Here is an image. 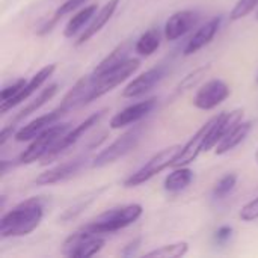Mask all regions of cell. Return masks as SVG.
<instances>
[{
	"label": "cell",
	"instance_id": "cell-21",
	"mask_svg": "<svg viewBox=\"0 0 258 258\" xmlns=\"http://www.w3.org/2000/svg\"><path fill=\"white\" fill-rule=\"evenodd\" d=\"M95 14H97V5H89V6L80 8V11H77L65 24L63 36L73 38L77 32H80L83 27H86L91 23V20L94 18Z\"/></svg>",
	"mask_w": 258,
	"mask_h": 258
},
{
	"label": "cell",
	"instance_id": "cell-2",
	"mask_svg": "<svg viewBox=\"0 0 258 258\" xmlns=\"http://www.w3.org/2000/svg\"><path fill=\"white\" fill-rule=\"evenodd\" d=\"M142 213H144V209L141 204L119 206V207L106 210L104 213L98 215L94 221L86 224L83 228L88 230L89 233H94L98 236L116 233V231L135 224L142 216Z\"/></svg>",
	"mask_w": 258,
	"mask_h": 258
},
{
	"label": "cell",
	"instance_id": "cell-28",
	"mask_svg": "<svg viewBox=\"0 0 258 258\" xmlns=\"http://www.w3.org/2000/svg\"><path fill=\"white\" fill-rule=\"evenodd\" d=\"M104 190V187H101L100 190H94V192H91V194H88L85 198H82V200H79L76 204H73L70 209H67L65 210V213L60 216V221H63V222H67V221H71V219H76L80 213H83V210L94 201V200H97L98 198V195L101 194Z\"/></svg>",
	"mask_w": 258,
	"mask_h": 258
},
{
	"label": "cell",
	"instance_id": "cell-1",
	"mask_svg": "<svg viewBox=\"0 0 258 258\" xmlns=\"http://www.w3.org/2000/svg\"><path fill=\"white\" fill-rule=\"evenodd\" d=\"M45 212V200L41 197H32L12 210L5 213L0 219V237H23L35 231Z\"/></svg>",
	"mask_w": 258,
	"mask_h": 258
},
{
	"label": "cell",
	"instance_id": "cell-33",
	"mask_svg": "<svg viewBox=\"0 0 258 258\" xmlns=\"http://www.w3.org/2000/svg\"><path fill=\"white\" fill-rule=\"evenodd\" d=\"M24 85H26V80H24V79H18V80L14 82L12 85L3 88V89H2V94H0V104H3V103L9 101L12 97H15Z\"/></svg>",
	"mask_w": 258,
	"mask_h": 258
},
{
	"label": "cell",
	"instance_id": "cell-5",
	"mask_svg": "<svg viewBox=\"0 0 258 258\" xmlns=\"http://www.w3.org/2000/svg\"><path fill=\"white\" fill-rule=\"evenodd\" d=\"M181 148H183L181 145H171V147L159 151L141 169H138L136 172H133L124 181V186L125 187L141 186V184L147 183L148 180H151L153 177H156L157 174H160L162 171H165L166 168L172 166V163H174L175 157L178 156V153L181 151Z\"/></svg>",
	"mask_w": 258,
	"mask_h": 258
},
{
	"label": "cell",
	"instance_id": "cell-22",
	"mask_svg": "<svg viewBox=\"0 0 258 258\" xmlns=\"http://www.w3.org/2000/svg\"><path fill=\"white\" fill-rule=\"evenodd\" d=\"M194 180V171L187 166H178L165 178V190L177 194L184 190Z\"/></svg>",
	"mask_w": 258,
	"mask_h": 258
},
{
	"label": "cell",
	"instance_id": "cell-27",
	"mask_svg": "<svg viewBox=\"0 0 258 258\" xmlns=\"http://www.w3.org/2000/svg\"><path fill=\"white\" fill-rule=\"evenodd\" d=\"M189 251L187 242H177L171 245H163L160 248H156L145 254V257H157V258H178L186 255Z\"/></svg>",
	"mask_w": 258,
	"mask_h": 258
},
{
	"label": "cell",
	"instance_id": "cell-38",
	"mask_svg": "<svg viewBox=\"0 0 258 258\" xmlns=\"http://www.w3.org/2000/svg\"><path fill=\"white\" fill-rule=\"evenodd\" d=\"M255 18H257V20H258V9H257V14H255Z\"/></svg>",
	"mask_w": 258,
	"mask_h": 258
},
{
	"label": "cell",
	"instance_id": "cell-18",
	"mask_svg": "<svg viewBox=\"0 0 258 258\" xmlns=\"http://www.w3.org/2000/svg\"><path fill=\"white\" fill-rule=\"evenodd\" d=\"M222 24V17H215L210 21H207L204 26H201L187 41V44L183 48V54L184 56H190L195 54L197 51H200L203 47H206L207 44L212 42V39L216 36L219 27Z\"/></svg>",
	"mask_w": 258,
	"mask_h": 258
},
{
	"label": "cell",
	"instance_id": "cell-11",
	"mask_svg": "<svg viewBox=\"0 0 258 258\" xmlns=\"http://www.w3.org/2000/svg\"><path fill=\"white\" fill-rule=\"evenodd\" d=\"M242 119H243L242 109H234L231 112H222V113L216 115L215 124H213V127L209 133V138L206 141L204 151L207 153L212 148H215L219 141H222L239 122H242Z\"/></svg>",
	"mask_w": 258,
	"mask_h": 258
},
{
	"label": "cell",
	"instance_id": "cell-12",
	"mask_svg": "<svg viewBox=\"0 0 258 258\" xmlns=\"http://www.w3.org/2000/svg\"><path fill=\"white\" fill-rule=\"evenodd\" d=\"M200 15L195 11L183 9L178 12H174L165 23L163 35L166 41H175L186 35L189 30H192L198 24Z\"/></svg>",
	"mask_w": 258,
	"mask_h": 258
},
{
	"label": "cell",
	"instance_id": "cell-15",
	"mask_svg": "<svg viewBox=\"0 0 258 258\" xmlns=\"http://www.w3.org/2000/svg\"><path fill=\"white\" fill-rule=\"evenodd\" d=\"M165 73H166V67H154V68L139 74L122 89V97L124 98H136V97L147 94L165 77Z\"/></svg>",
	"mask_w": 258,
	"mask_h": 258
},
{
	"label": "cell",
	"instance_id": "cell-32",
	"mask_svg": "<svg viewBox=\"0 0 258 258\" xmlns=\"http://www.w3.org/2000/svg\"><path fill=\"white\" fill-rule=\"evenodd\" d=\"M240 219L245 221V222H252V221H257L258 219V197L254 198L252 201L246 203L242 210H240Z\"/></svg>",
	"mask_w": 258,
	"mask_h": 258
},
{
	"label": "cell",
	"instance_id": "cell-34",
	"mask_svg": "<svg viewBox=\"0 0 258 258\" xmlns=\"http://www.w3.org/2000/svg\"><path fill=\"white\" fill-rule=\"evenodd\" d=\"M141 242H142L141 237L133 239L132 242H128V243L122 248L121 255H122V257H133V255H136V252H138V249H139V246H141Z\"/></svg>",
	"mask_w": 258,
	"mask_h": 258
},
{
	"label": "cell",
	"instance_id": "cell-30",
	"mask_svg": "<svg viewBox=\"0 0 258 258\" xmlns=\"http://www.w3.org/2000/svg\"><path fill=\"white\" fill-rule=\"evenodd\" d=\"M209 70H210V65H203V67L194 70L192 73H189V74L180 82V85L177 86V92H183V91H187V89L194 88V86H195V85L209 73Z\"/></svg>",
	"mask_w": 258,
	"mask_h": 258
},
{
	"label": "cell",
	"instance_id": "cell-35",
	"mask_svg": "<svg viewBox=\"0 0 258 258\" xmlns=\"http://www.w3.org/2000/svg\"><path fill=\"white\" fill-rule=\"evenodd\" d=\"M231 236H233V228L228 225H224L215 233V240L218 243H227L231 239Z\"/></svg>",
	"mask_w": 258,
	"mask_h": 258
},
{
	"label": "cell",
	"instance_id": "cell-6",
	"mask_svg": "<svg viewBox=\"0 0 258 258\" xmlns=\"http://www.w3.org/2000/svg\"><path fill=\"white\" fill-rule=\"evenodd\" d=\"M70 127H71V124H68V122L51 125L44 133H41L39 136L32 139L30 145L20 154L18 163L29 165V163H33L39 159H44L48 154V151L56 145V142L70 130Z\"/></svg>",
	"mask_w": 258,
	"mask_h": 258
},
{
	"label": "cell",
	"instance_id": "cell-9",
	"mask_svg": "<svg viewBox=\"0 0 258 258\" xmlns=\"http://www.w3.org/2000/svg\"><path fill=\"white\" fill-rule=\"evenodd\" d=\"M230 86L221 79H212L204 83L194 97V106L201 110H212L230 97Z\"/></svg>",
	"mask_w": 258,
	"mask_h": 258
},
{
	"label": "cell",
	"instance_id": "cell-4",
	"mask_svg": "<svg viewBox=\"0 0 258 258\" xmlns=\"http://www.w3.org/2000/svg\"><path fill=\"white\" fill-rule=\"evenodd\" d=\"M141 138H142V125H136V127L130 128L128 132L118 136L109 147L101 150L94 157L91 166L92 168H104V166L116 162L118 159L127 156L138 147V144L141 142Z\"/></svg>",
	"mask_w": 258,
	"mask_h": 258
},
{
	"label": "cell",
	"instance_id": "cell-39",
	"mask_svg": "<svg viewBox=\"0 0 258 258\" xmlns=\"http://www.w3.org/2000/svg\"><path fill=\"white\" fill-rule=\"evenodd\" d=\"M257 83H258V74H257Z\"/></svg>",
	"mask_w": 258,
	"mask_h": 258
},
{
	"label": "cell",
	"instance_id": "cell-10",
	"mask_svg": "<svg viewBox=\"0 0 258 258\" xmlns=\"http://www.w3.org/2000/svg\"><path fill=\"white\" fill-rule=\"evenodd\" d=\"M215 119H216V116H213L212 119H209L187 142H186V145H183V148H181V151L178 153V156L175 157V160H174V163H172V166L174 168H178V166H187L189 163H192L198 156H200V153L201 151H204V145H206V141H207V138H209V133H210V130H212V127H213V124H215Z\"/></svg>",
	"mask_w": 258,
	"mask_h": 258
},
{
	"label": "cell",
	"instance_id": "cell-16",
	"mask_svg": "<svg viewBox=\"0 0 258 258\" xmlns=\"http://www.w3.org/2000/svg\"><path fill=\"white\" fill-rule=\"evenodd\" d=\"M156 103H157V98H148V100L135 103V104L122 109L121 112H118L116 115L112 116V119L109 122L110 128L116 130V128H122L125 125L139 122L142 118H145L154 109Z\"/></svg>",
	"mask_w": 258,
	"mask_h": 258
},
{
	"label": "cell",
	"instance_id": "cell-17",
	"mask_svg": "<svg viewBox=\"0 0 258 258\" xmlns=\"http://www.w3.org/2000/svg\"><path fill=\"white\" fill-rule=\"evenodd\" d=\"M62 115H65V112L60 107H57V109H54V110L42 115V116H38V118L32 119L29 124H26L24 127H21L20 130H17V133L14 136L15 141L17 142H24V141L35 139L36 136H39L41 133H44L47 128H50L56 121H59Z\"/></svg>",
	"mask_w": 258,
	"mask_h": 258
},
{
	"label": "cell",
	"instance_id": "cell-29",
	"mask_svg": "<svg viewBox=\"0 0 258 258\" xmlns=\"http://www.w3.org/2000/svg\"><path fill=\"white\" fill-rule=\"evenodd\" d=\"M236 183H237V175L236 174H227L224 175L215 186L213 189V197L216 200H222L225 197H228L233 189L236 187Z\"/></svg>",
	"mask_w": 258,
	"mask_h": 258
},
{
	"label": "cell",
	"instance_id": "cell-26",
	"mask_svg": "<svg viewBox=\"0 0 258 258\" xmlns=\"http://www.w3.org/2000/svg\"><path fill=\"white\" fill-rule=\"evenodd\" d=\"M160 39H162L160 30L150 29L139 36V39L135 44V51L141 56H151L160 47Z\"/></svg>",
	"mask_w": 258,
	"mask_h": 258
},
{
	"label": "cell",
	"instance_id": "cell-3",
	"mask_svg": "<svg viewBox=\"0 0 258 258\" xmlns=\"http://www.w3.org/2000/svg\"><path fill=\"white\" fill-rule=\"evenodd\" d=\"M139 65H141L139 59L128 57L125 62H122L118 67H113L104 73H100V74L92 73L91 74L92 76V86H91L88 97L85 98V106L92 103L94 100L103 97L104 94L110 92L118 85H121L124 80H127L130 76H133L139 70Z\"/></svg>",
	"mask_w": 258,
	"mask_h": 258
},
{
	"label": "cell",
	"instance_id": "cell-24",
	"mask_svg": "<svg viewBox=\"0 0 258 258\" xmlns=\"http://www.w3.org/2000/svg\"><path fill=\"white\" fill-rule=\"evenodd\" d=\"M57 91H59V85H57V83H53V85L47 86L45 89H42V91L38 94V97H36L35 100H32L26 107H23V109L15 115V119H14V121L24 119V118L29 116L30 113H35L36 110H39L47 101H50V100L56 95Z\"/></svg>",
	"mask_w": 258,
	"mask_h": 258
},
{
	"label": "cell",
	"instance_id": "cell-36",
	"mask_svg": "<svg viewBox=\"0 0 258 258\" xmlns=\"http://www.w3.org/2000/svg\"><path fill=\"white\" fill-rule=\"evenodd\" d=\"M15 125L14 124H9V125H6V127H3L2 128V132H0V147H3L6 142H8V139H11L12 136H15Z\"/></svg>",
	"mask_w": 258,
	"mask_h": 258
},
{
	"label": "cell",
	"instance_id": "cell-31",
	"mask_svg": "<svg viewBox=\"0 0 258 258\" xmlns=\"http://www.w3.org/2000/svg\"><path fill=\"white\" fill-rule=\"evenodd\" d=\"M258 6V0H239L234 8L230 12V20L231 21H237L245 18L248 14H251L254 11V8Z\"/></svg>",
	"mask_w": 258,
	"mask_h": 258
},
{
	"label": "cell",
	"instance_id": "cell-13",
	"mask_svg": "<svg viewBox=\"0 0 258 258\" xmlns=\"http://www.w3.org/2000/svg\"><path fill=\"white\" fill-rule=\"evenodd\" d=\"M85 162H86V157H77V159L63 162L60 165H56V166L44 171L42 174H39L35 178V184L36 186H50V184L65 181V180L71 178L73 175H76L85 166Z\"/></svg>",
	"mask_w": 258,
	"mask_h": 258
},
{
	"label": "cell",
	"instance_id": "cell-25",
	"mask_svg": "<svg viewBox=\"0 0 258 258\" xmlns=\"http://www.w3.org/2000/svg\"><path fill=\"white\" fill-rule=\"evenodd\" d=\"M86 2H88V0H65V2L53 12V15L48 18V21H47L42 27H39V30H38L36 33H38V35H45V33H48V32L56 26V23H57L62 17H65L67 14H71L73 11L80 9Z\"/></svg>",
	"mask_w": 258,
	"mask_h": 258
},
{
	"label": "cell",
	"instance_id": "cell-37",
	"mask_svg": "<svg viewBox=\"0 0 258 258\" xmlns=\"http://www.w3.org/2000/svg\"><path fill=\"white\" fill-rule=\"evenodd\" d=\"M255 162H257V165H258V148H257V151H255Z\"/></svg>",
	"mask_w": 258,
	"mask_h": 258
},
{
	"label": "cell",
	"instance_id": "cell-7",
	"mask_svg": "<svg viewBox=\"0 0 258 258\" xmlns=\"http://www.w3.org/2000/svg\"><path fill=\"white\" fill-rule=\"evenodd\" d=\"M104 243L106 240L101 236L89 233L82 227L79 231L65 239L62 245V254L73 258L94 257L103 249Z\"/></svg>",
	"mask_w": 258,
	"mask_h": 258
},
{
	"label": "cell",
	"instance_id": "cell-14",
	"mask_svg": "<svg viewBox=\"0 0 258 258\" xmlns=\"http://www.w3.org/2000/svg\"><path fill=\"white\" fill-rule=\"evenodd\" d=\"M56 71V63H50V65H47V67H44V68H41L29 82H26V85L20 89V92L15 95V97H12L9 101H6V103H3V104H0V112L2 113H6L9 109H12V107H15V106H18L20 103H23V101H26L32 94H35L36 92V89H39L51 76H53V73Z\"/></svg>",
	"mask_w": 258,
	"mask_h": 258
},
{
	"label": "cell",
	"instance_id": "cell-23",
	"mask_svg": "<svg viewBox=\"0 0 258 258\" xmlns=\"http://www.w3.org/2000/svg\"><path fill=\"white\" fill-rule=\"evenodd\" d=\"M128 53H130V42H122L118 47H115L95 68H94V74H100L104 73L113 67H118L119 63L125 62L128 59Z\"/></svg>",
	"mask_w": 258,
	"mask_h": 258
},
{
	"label": "cell",
	"instance_id": "cell-19",
	"mask_svg": "<svg viewBox=\"0 0 258 258\" xmlns=\"http://www.w3.org/2000/svg\"><path fill=\"white\" fill-rule=\"evenodd\" d=\"M119 5V0H109L100 11H97V14L94 15V18L91 20V23L83 29L82 35L79 36V39L76 41V45H83L85 42H88L94 35H97L113 17V14L116 12Z\"/></svg>",
	"mask_w": 258,
	"mask_h": 258
},
{
	"label": "cell",
	"instance_id": "cell-8",
	"mask_svg": "<svg viewBox=\"0 0 258 258\" xmlns=\"http://www.w3.org/2000/svg\"><path fill=\"white\" fill-rule=\"evenodd\" d=\"M107 112V109H101V110H98V112H95V113H92L91 116H88L83 122H80L79 125H76L73 130H68L57 142H56V145L48 151V154L42 159L44 162V165L45 163H50L51 160H54L62 151H65L68 147H71V145H74L85 133H88L94 125H97L98 122H100V119L104 116V113Z\"/></svg>",
	"mask_w": 258,
	"mask_h": 258
},
{
	"label": "cell",
	"instance_id": "cell-20",
	"mask_svg": "<svg viewBox=\"0 0 258 258\" xmlns=\"http://www.w3.org/2000/svg\"><path fill=\"white\" fill-rule=\"evenodd\" d=\"M251 128H252V122L251 121L239 122L222 141L218 142V145L215 147V154L216 156H222V154H227L231 150H234L239 144H242L246 139V136L249 135Z\"/></svg>",
	"mask_w": 258,
	"mask_h": 258
}]
</instances>
